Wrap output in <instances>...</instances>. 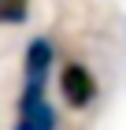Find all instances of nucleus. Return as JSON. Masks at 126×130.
I'll use <instances>...</instances> for the list:
<instances>
[{
  "label": "nucleus",
  "instance_id": "nucleus-3",
  "mask_svg": "<svg viewBox=\"0 0 126 130\" xmlns=\"http://www.w3.org/2000/svg\"><path fill=\"white\" fill-rule=\"evenodd\" d=\"M56 71V45H52L45 34L33 37L22 52V82H41L48 86V74Z\"/></svg>",
  "mask_w": 126,
  "mask_h": 130
},
{
  "label": "nucleus",
  "instance_id": "nucleus-2",
  "mask_svg": "<svg viewBox=\"0 0 126 130\" xmlns=\"http://www.w3.org/2000/svg\"><path fill=\"white\" fill-rule=\"evenodd\" d=\"M59 97H63V104L67 108H74V111H85V108H93L97 104V97H100V82H97V74L85 67V63H63L59 67Z\"/></svg>",
  "mask_w": 126,
  "mask_h": 130
},
{
  "label": "nucleus",
  "instance_id": "nucleus-1",
  "mask_svg": "<svg viewBox=\"0 0 126 130\" xmlns=\"http://www.w3.org/2000/svg\"><path fill=\"white\" fill-rule=\"evenodd\" d=\"M11 130H59V111L52 108V100H48L41 82H22Z\"/></svg>",
  "mask_w": 126,
  "mask_h": 130
},
{
  "label": "nucleus",
  "instance_id": "nucleus-4",
  "mask_svg": "<svg viewBox=\"0 0 126 130\" xmlns=\"http://www.w3.org/2000/svg\"><path fill=\"white\" fill-rule=\"evenodd\" d=\"M30 15V0H0V26H19Z\"/></svg>",
  "mask_w": 126,
  "mask_h": 130
}]
</instances>
